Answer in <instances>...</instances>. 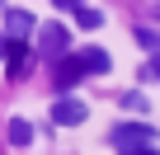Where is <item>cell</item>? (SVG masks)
<instances>
[{"instance_id":"obj_1","label":"cell","mask_w":160,"mask_h":155,"mask_svg":"<svg viewBox=\"0 0 160 155\" xmlns=\"http://www.w3.org/2000/svg\"><path fill=\"white\" fill-rule=\"evenodd\" d=\"M160 132L151 127V122H118L113 127V146H118V155H132V150H141V146H151Z\"/></svg>"},{"instance_id":"obj_2","label":"cell","mask_w":160,"mask_h":155,"mask_svg":"<svg viewBox=\"0 0 160 155\" xmlns=\"http://www.w3.org/2000/svg\"><path fill=\"white\" fill-rule=\"evenodd\" d=\"M80 75H90L85 56H61V61H57V70H52V85H57V90L66 94V90H71V85L80 80Z\"/></svg>"},{"instance_id":"obj_3","label":"cell","mask_w":160,"mask_h":155,"mask_svg":"<svg viewBox=\"0 0 160 155\" xmlns=\"http://www.w3.org/2000/svg\"><path fill=\"white\" fill-rule=\"evenodd\" d=\"M66 42H71L66 24H47V28H42V38H38V47H42V56H47V61H61V56H66Z\"/></svg>"},{"instance_id":"obj_4","label":"cell","mask_w":160,"mask_h":155,"mask_svg":"<svg viewBox=\"0 0 160 155\" xmlns=\"http://www.w3.org/2000/svg\"><path fill=\"white\" fill-rule=\"evenodd\" d=\"M85 104H80V99H71V94H61L57 104H52V122L57 127H75V122H85Z\"/></svg>"},{"instance_id":"obj_5","label":"cell","mask_w":160,"mask_h":155,"mask_svg":"<svg viewBox=\"0 0 160 155\" xmlns=\"http://www.w3.org/2000/svg\"><path fill=\"white\" fill-rule=\"evenodd\" d=\"M38 28V19L28 10H5V38H28Z\"/></svg>"},{"instance_id":"obj_6","label":"cell","mask_w":160,"mask_h":155,"mask_svg":"<svg viewBox=\"0 0 160 155\" xmlns=\"http://www.w3.org/2000/svg\"><path fill=\"white\" fill-rule=\"evenodd\" d=\"M24 61H28L24 38H5V70H10V75H24Z\"/></svg>"},{"instance_id":"obj_7","label":"cell","mask_w":160,"mask_h":155,"mask_svg":"<svg viewBox=\"0 0 160 155\" xmlns=\"http://www.w3.org/2000/svg\"><path fill=\"white\" fill-rule=\"evenodd\" d=\"M5 141H10V146H28V141H33V127H28L24 118H10V127H5Z\"/></svg>"},{"instance_id":"obj_8","label":"cell","mask_w":160,"mask_h":155,"mask_svg":"<svg viewBox=\"0 0 160 155\" xmlns=\"http://www.w3.org/2000/svg\"><path fill=\"white\" fill-rule=\"evenodd\" d=\"M80 56H85V66H90V75H104V70H108V52H104V47H85Z\"/></svg>"},{"instance_id":"obj_9","label":"cell","mask_w":160,"mask_h":155,"mask_svg":"<svg viewBox=\"0 0 160 155\" xmlns=\"http://www.w3.org/2000/svg\"><path fill=\"white\" fill-rule=\"evenodd\" d=\"M75 24H80V28H99V24H104V14H99V10H90V5H80V10H75Z\"/></svg>"},{"instance_id":"obj_10","label":"cell","mask_w":160,"mask_h":155,"mask_svg":"<svg viewBox=\"0 0 160 155\" xmlns=\"http://www.w3.org/2000/svg\"><path fill=\"white\" fill-rule=\"evenodd\" d=\"M137 42H141L146 52H160V33H155V28H137Z\"/></svg>"},{"instance_id":"obj_11","label":"cell","mask_w":160,"mask_h":155,"mask_svg":"<svg viewBox=\"0 0 160 155\" xmlns=\"http://www.w3.org/2000/svg\"><path fill=\"white\" fill-rule=\"evenodd\" d=\"M137 75H141V85H151V80H160V52H155V56H151V66H141Z\"/></svg>"},{"instance_id":"obj_12","label":"cell","mask_w":160,"mask_h":155,"mask_svg":"<svg viewBox=\"0 0 160 155\" xmlns=\"http://www.w3.org/2000/svg\"><path fill=\"white\" fill-rule=\"evenodd\" d=\"M122 108H132V113H141V108H146V99H141V90H132V94H122Z\"/></svg>"},{"instance_id":"obj_13","label":"cell","mask_w":160,"mask_h":155,"mask_svg":"<svg viewBox=\"0 0 160 155\" xmlns=\"http://www.w3.org/2000/svg\"><path fill=\"white\" fill-rule=\"evenodd\" d=\"M132 155H160V150H155V146H141V150H132Z\"/></svg>"},{"instance_id":"obj_14","label":"cell","mask_w":160,"mask_h":155,"mask_svg":"<svg viewBox=\"0 0 160 155\" xmlns=\"http://www.w3.org/2000/svg\"><path fill=\"white\" fill-rule=\"evenodd\" d=\"M57 5H66V10H80V0H57Z\"/></svg>"}]
</instances>
